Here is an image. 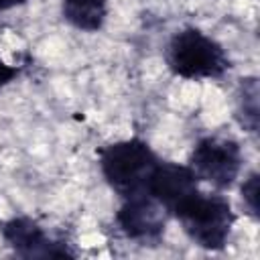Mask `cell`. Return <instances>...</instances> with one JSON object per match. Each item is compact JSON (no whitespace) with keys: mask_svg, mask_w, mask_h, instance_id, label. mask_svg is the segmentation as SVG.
I'll return each instance as SVG.
<instances>
[{"mask_svg":"<svg viewBox=\"0 0 260 260\" xmlns=\"http://www.w3.org/2000/svg\"><path fill=\"white\" fill-rule=\"evenodd\" d=\"M158 160L148 142L136 136L110 142L98 150L100 171L122 201L148 193V183Z\"/></svg>","mask_w":260,"mask_h":260,"instance_id":"cell-1","label":"cell"},{"mask_svg":"<svg viewBox=\"0 0 260 260\" xmlns=\"http://www.w3.org/2000/svg\"><path fill=\"white\" fill-rule=\"evenodd\" d=\"M173 217L181 223L185 236L199 248L219 252L228 246L236 213L221 193H203L201 189L183 201Z\"/></svg>","mask_w":260,"mask_h":260,"instance_id":"cell-2","label":"cell"},{"mask_svg":"<svg viewBox=\"0 0 260 260\" xmlns=\"http://www.w3.org/2000/svg\"><path fill=\"white\" fill-rule=\"evenodd\" d=\"M165 63L183 79H219L230 69L225 49L195 26L173 32L165 49Z\"/></svg>","mask_w":260,"mask_h":260,"instance_id":"cell-3","label":"cell"},{"mask_svg":"<svg viewBox=\"0 0 260 260\" xmlns=\"http://www.w3.org/2000/svg\"><path fill=\"white\" fill-rule=\"evenodd\" d=\"M187 165L199 181L209 183L217 191H225L236 185L242 173V146L230 136L207 134L195 142Z\"/></svg>","mask_w":260,"mask_h":260,"instance_id":"cell-4","label":"cell"},{"mask_svg":"<svg viewBox=\"0 0 260 260\" xmlns=\"http://www.w3.org/2000/svg\"><path fill=\"white\" fill-rule=\"evenodd\" d=\"M169 217V211L150 193H144L122 201L116 223L126 238L142 244H156L165 234Z\"/></svg>","mask_w":260,"mask_h":260,"instance_id":"cell-5","label":"cell"},{"mask_svg":"<svg viewBox=\"0 0 260 260\" xmlns=\"http://www.w3.org/2000/svg\"><path fill=\"white\" fill-rule=\"evenodd\" d=\"M0 234L8 248L20 258H73L67 244L53 240L35 219L26 215L2 221Z\"/></svg>","mask_w":260,"mask_h":260,"instance_id":"cell-6","label":"cell"},{"mask_svg":"<svg viewBox=\"0 0 260 260\" xmlns=\"http://www.w3.org/2000/svg\"><path fill=\"white\" fill-rule=\"evenodd\" d=\"M199 183L201 181L197 179V175L193 173V169L189 165H179V162L160 158L152 171V177L148 183V193L173 217L175 209L199 191Z\"/></svg>","mask_w":260,"mask_h":260,"instance_id":"cell-7","label":"cell"},{"mask_svg":"<svg viewBox=\"0 0 260 260\" xmlns=\"http://www.w3.org/2000/svg\"><path fill=\"white\" fill-rule=\"evenodd\" d=\"M61 14L73 28L98 32L108 18V0H61Z\"/></svg>","mask_w":260,"mask_h":260,"instance_id":"cell-8","label":"cell"},{"mask_svg":"<svg viewBox=\"0 0 260 260\" xmlns=\"http://www.w3.org/2000/svg\"><path fill=\"white\" fill-rule=\"evenodd\" d=\"M236 120L248 132H258L260 122V87L256 77L240 79L236 91Z\"/></svg>","mask_w":260,"mask_h":260,"instance_id":"cell-9","label":"cell"},{"mask_svg":"<svg viewBox=\"0 0 260 260\" xmlns=\"http://www.w3.org/2000/svg\"><path fill=\"white\" fill-rule=\"evenodd\" d=\"M242 199H244V205L248 207V213L254 217V219H258V215H260V205H258V191H260V177H258V173H250L246 179H244V183H242Z\"/></svg>","mask_w":260,"mask_h":260,"instance_id":"cell-10","label":"cell"},{"mask_svg":"<svg viewBox=\"0 0 260 260\" xmlns=\"http://www.w3.org/2000/svg\"><path fill=\"white\" fill-rule=\"evenodd\" d=\"M20 73V67L16 65H8L4 59H0V89L6 87L8 83H12Z\"/></svg>","mask_w":260,"mask_h":260,"instance_id":"cell-11","label":"cell"},{"mask_svg":"<svg viewBox=\"0 0 260 260\" xmlns=\"http://www.w3.org/2000/svg\"><path fill=\"white\" fill-rule=\"evenodd\" d=\"M26 0H0V10H10V8H14V6H20V4H24Z\"/></svg>","mask_w":260,"mask_h":260,"instance_id":"cell-12","label":"cell"}]
</instances>
